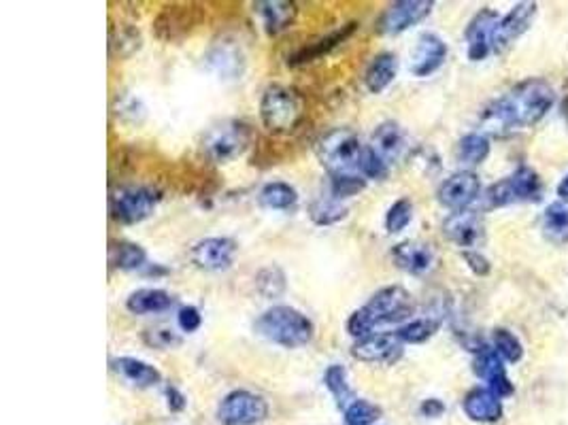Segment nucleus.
<instances>
[{
	"label": "nucleus",
	"mask_w": 568,
	"mask_h": 425,
	"mask_svg": "<svg viewBox=\"0 0 568 425\" xmlns=\"http://www.w3.org/2000/svg\"><path fill=\"white\" fill-rule=\"evenodd\" d=\"M554 104L555 92L552 84L541 77H528L485 106L479 122H481L485 137L488 134L508 137V134L541 123L554 109Z\"/></svg>",
	"instance_id": "1"
},
{
	"label": "nucleus",
	"mask_w": 568,
	"mask_h": 425,
	"mask_svg": "<svg viewBox=\"0 0 568 425\" xmlns=\"http://www.w3.org/2000/svg\"><path fill=\"white\" fill-rule=\"evenodd\" d=\"M416 311V300L402 285L381 287L371 296L362 309L353 311L347 319V332L353 339H366L375 334L379 326H396L407 323Z\"/></svg>",
	"instance_id": "2"
},
{
	"label": "nucleus",
	"mask_w": 568,
	"mask_h": 425,
	"mask_svg": "<svg viewBox=\"0 0 568 425\" xmlns=\"http://www.w3.org/2000/svg\"><path fill=\"white\" fill-rule=\"evenodd\" d=\"M253 332L260 339L283 347V349H300L313 340L316 326L305 312L294 309V306L277 304L266 309L253 321Z\"/></svg>",
	"instance_id": "3"
},
{
	"label": "nucleus",
	"mask_w": 568,
	"mask_h": 425,
	"mask_svg": "<svg viewBox=\"0 0 568 425\" xmlns=\"http://www.w3.org/2000/svg\"><path fill=\"white\" fill-rule=\"evenodd\" d=\"M366 147L353 130L334 128L316 145L319 164L328 170L330 176L360 175V159Z\"/></svg>",
	"instance_id": "4"
},
{
	"label": "nucleus",
	"mask_w": 568,
	"mask_h": 425,
	"mask_svg": "<svg viewBox=\"0 0 568 425\" xmlns=\"http://www.w3.org/2000/svg\"><path fill=\"white\" fill-rule=\"evenodd\" d=\"M303 100L292 87L273 84L262 92L260 100V120L262 126L273 134H286L303 120Z\"/></svg>",
	"instance_id": "5"
},
{
	"label": "nucleus",
	"mask_w": 568,
	"mask_h": 425,
	"mask_svg": "<svg viewBox=\"0 0 568 425\" xmlns=\"http://www.w3.org/2000/svg\"><path fill=\"white\" fill-rule=\"evenodd\" d=\"M488 209H502L519 203H538L543 198V181L535 168L522 167L516 168L505 179L492 183L483 194Z\"/></svg>",
	"instance_id": "6"
},
{
	"label": "nucleus",
	"mask_w": 568,
	"mask_h": 425,
	"mask_svg": "<svg viewBox=\"0 0 568 425\" xmlns=\"http://www.w3.org/2000/svg\"><path fill=\"white\" fill-rule=\"evenodd\" d=\"M252 140L253 130L250 123L230 120L220 123V126L211 128L209 132L205 134L203 149L211 162L228 164L250 149Z\"/></svg>",
	"instance_id": "7"
},
{
	"label": "nucleus",
	"mask_w": 568,
	"mask_h": 425,
	"mask_svg": "<svg viewBox=\"0 0 568 425\" xmlns=\"http://www.w3.org/2000/svg\"><path fill=\"white\" fill-rule=\"evenodd\" d=\"M160 203V192L150 185H122L111 194V220L122 226H137L150 220Z\"/></svg>",
	"instance_id": "8"
},
{
	"label": "nucleus",
	"mask_w": 568,
	"mask_h": 425,
	"mask_svg": "<svg viewBox=\"0 0 568 425\" xmlns=\"http://www.w3.org/2000/svg\"><path fill=\"white\" fill-rule=\"evenodd\" d=\"M266 417H269V402L262 395L247 389H234L226 393L217 406V421L222 425H258Z\"/></svg>",
	"instance_id": "9"
},
{
	"label": "nucleus",
	"mask_w": 568,
	"mask_h": 425,
	"mask_svg": "<svg viewBox=\"0 0 568 425\" xmlns=\"http://www.w3.org/2000/svg\"><path fill=\"white\" fill-rule=\"evenodd\" d=\"M432 9H435L432 0H396L379 17L377 31L386 37H396L422 23Z\"/></svg>",
	"instance_id": "10"
},
{
	"label": "nucleus",
	"mask_w": 568,
	"mask_h": 425,
	"mask_svg": "<svg viewBox=\"0 0 568 425\" xmlns=\"http://www.w3.org/2000/svg\"><path fill=\"white\" fill-rule=\"evenodd\" d=\"M536 11V3H518L508 14L502 15L492 34V53H505L511 50L530 31Z\"/></svg>",
	"instance_id": "11"
},
{
	"label": "nucleus",
	"mask_w": 568,
	"mask_h": 425,
	"mask_svg": "<svg viewBox=\"0 0 568 425\" xmlns=\"http://www.w3.org/2000/svg\"><path fill=\"white\" fill-rule=\"evenodd\" d=\"M245 51H243L241 43H236L234 39L224 37L215 41L209 47V51L205 53V68L222 81L241 79L243 73H245Z\"/></svg>",
	"instance_id": "12"
},
{
	"label": "nucleus",
	"mask_w": 568,
	"mask_h": 425,
	"mask_svg": "<svg viewBox=\"0 0 568 425\" xmlns=\"http://www.w3.org/2000/svg\"><path fill=\"white\" fill-rule=\"evenodd\" d=\"M479 196H481V179L469 168L449 175L439 185V192H436L439 203L452 212L471 209V204Z\"/></svg>",
	"instance_id": "13"
},
{
	"label": "nucleus",
	"mask_w": 568,
	"mask_h": 425,
	"mask_svg": "<svg viewBox=\"0 0 568 425\" xmlns=\"http://www.w3.org/2000/svg\"><path fill=\"white\" fill-rule=\"evenodd\" d=\"M405 345L396 334H371L353 342L352 357L362 364L396 366L402 359Z\"/></svg>",
	"instance_id": "14"
},
{
	"label": "nucleus",
	"mask_w": 568,
	"mask_h": 425,
	"mask_svg": "<svg viewBox=\"0 0 568 425\" xmlns=\"http://www.w3.org/2000/svg\"><path fill=\"white\" fill-rule=\"evenodd\" d=\"M236 240L228 236H209V239L198 240L189 251L192 264L206 273H222L228 270L234 262L236 256Z\"/></svg>",
	"instance_id": "15"
},
{
	"label": "nucleus",
	"mask_w": 568,
	"mask_h": 425,
	"mask_svg": "<svg viewBox=\"0 0 568 425\" xmlns=\"http://www.w3.org/2000/svg\"><path fill=\"white\" fill-rule=\"evenodd\" d=\"M443 236L463 251L477 249L485 239L483 217L477 211H455L443 222Z\"/></svg>",
	"instance_id": "16"
},
{
	"label": "nucleus",
	"mask_w": 568,
	"mask_h": 425,
	"mask_svg": "<svg viewBox=\"0 0 568 425\" xmlns=\"http://www.w3.org/2000/svg\"><path fill=\"white\" fill-rule=\"evenodd\" d=\"M472 372H475L479 379L488 383L490 392L499 395L500 400L511 398V395L516 393V385H513V381L508 379L507 375V366L500 359L499 353L492 349V345H485L483 349H479L475 353Z\"/></svg>",
	"instance_id": "17"
},
{
	"label": "nucleus",
	"mask_w": 568,
	"mask_h": 425,
	"mask_svg": "<svg viewBox=\"0 0 568 425\" xmlns=\"http://www.w3.org/2000/svg\"><path fill=\"white\" fill-rule=\"evenodd\" d=\"M500 15L494 9L485 7L472 15L464 31L466 39V56L471 62H483L492 53V34Z\"/></svg>",
	"instance_id": "18"
},
{
	"label": "nucleus",
	"mask_w": 568,
	"mask_h": 425,
	"mask_svg": "<svg viewBox=\"0 0 568 425\" xmlns=\"http://www.w3.org/2000/svg\"><path fill=\"white\" fill-rule=\"evenodd\" d=\"M449 47L439 34L435 32H424L417 39L416 50L411 56V73L424 79V77L435 75L443 64L447 60Z\"/></svg>",
	"instance_id": "19"
},
{
	"label": "nucleus",
	"mask_w": 568,
	"mask_h": 425,
	"mask_svg": "<svg viewBox=\"0 0 568 425\" xmlns=\"http://www.w3.org/2000/svg\"><path fill=\"white\" fill-rule=\"evenodd\" d=\"M392 259L400 270L416 276L428 275L436 264L435 249L422 240H402V243L394 245Z\"/></svg>",
	"instance_id": "20"
},
{
	"label": "nucleus",
	"mask_w": 568,
	"mask_h": 425,
	"mask_svg": "<svg viewBox=\"0 0 568 425\" xmlns=\"http://www.w3.org/2000/svg\"><path fill=\"white\" fill-rule=\"evenodd\" d=\"M463 411L475 423H496L502 417V400L488 387H475L464 395Z\"/></svg>",
	"instance_id": "21"
},
{
	"label": "nucleus",
	"mask_w": 568,
	"mask_h": 425,
	"mask_svg": "<svg viewBox=\"0 0 568 425\" xmlns=\"http://www.w3.org/2000/svg\"><path fill=\"white\" fill-rule=\"evenodd\" d=\"M371 143H372L371 145L372 149H375L379 156L389 164L402 158V153L407 151L409 140H407V134L400 123L388 120V122H381L375 130H372Z\"/></svg>",
	"instance_id": "22"
},
{
	"label": "nucleus",
	"mask_w": 568,
	"mask_h": 425,
	"mask_svg": "<svg viewBox=\"0 0 568 425\" xmlns=\"http://www.w3.org/2000/svg\"><path fill=\"white\" fill-rule=\"evenodd\" d=\"M253 11L260 15L264 32L270 34V37L288 31L296 22V15H298L296 5L286 3V0H260V3L253 5Z\"/></svg>",
	"instance_id": "23"
},
{
	"label": "nucleus",
	"mask_w": 568,
	"mask_h": 425,
	"mask_svg": "<svg viewBox=\"0 0 568 425\" xmlns=\"http://www.w3.org/2000/svg\"><path fill=\"white\" fill-rule=\"evenodd\" d=\"M111 368L139 389H150L156 387L158 383H162V372H160L156 366L147 364L143 359L137 357L124 356L111 359Z\"/></svg>",
	"instance_id": "24"
},
{
	"label": "nucleus",
	"mask_w": 568,
	"mask_h": 425,
	"mask_svg": "<svg viewBox=\"0 0 568 425\" xmlns=\"http://www.w3.org/2000/svg\"><path fill=\"white\" fill-rule=\"evenodd\" d=\"M173 294L164 292L158 287H143L133 292L126 298V309L133 315H158V312H167L175 306Z\"/></svg>",
	"instance_id": "25"
},
{
	"label": "nucleus",
	"mask_w": 568,
	"mask_h": 425,
	"mask_svg": "<svg viewBox=\"0 0 568 425\" xmlns=\"http://www.w3.org/2000/svg\"><path fill=\"white\" fill-rule=\"evenodd\" d=\"M399 75V58L392 51L377 53L364 73V86L371 94L386 92Z\"/></svg>",
	"instance_id": "26"
},
{
	"label": "nucleus",
	"mask_w": 568,
	"mask_h": 425,
	"mask_svg": "<svg viewBox=\"0 0 568 425\" xmlns=\"http://www.w3.org/2000/svg\"><path fill=\"white\" fill-rule=\"evenodd\" d=\"M543 236L554 245H568V200H555L543 211Z\"/></svg>",
	"instance_id": "27"
},
{
	"label": "nucleus",
	"mask_w": 568,
	"mask_h": 425,
	"mask_svg": "<svg viewBox=\"0 0 568 425\" xmlns=\"http://www.w3.org/2000/svg\"><path fill=\"white\" fill-rule=\"evenodd\" d=\"M356 31V23H347V26H341V31H334L333 34H328L326 39H319L317 43H313L309 47H303L296 56H292L288 60L289 67H303V64L316 62L322 56H326L328 51H333L334 47H339L343 41L349 39V34Z\"/></svg>",
	"instance_id": "28"
},
{
	"label": "nucleus",
	"mask_w": 568,
	"mask_h": 425,
	"mask_svg": "<svg viewBox=\"0 0 568 425\" xmlns=\"http://www.w3.org/2000/svg\"><path fill=\"white\" fill-rule=\"evenodd\" d=\"M492 151V143L490 137H485L483 132H469L455 145V158L458 162H463L464 167H481L485 159L490 158Z\"/></svg>",
	"instance_id": "29"
},
{
	"label": "nucleus",
	"mask_w": 568,
	"mask_h": 425,
	"mask_svg": "<svg viewBox=\"0 0 568 425\" xmlns=\"http://www.w3.org/2000/svg\"><path fill=\"white\" fill-rule=\"evenodd\" d=\"M296 203H298V192L283 181L266 183L258 194V204L266 211H289L294 209Z\"/></svg>",
	"instance_id": "30"
},
{
	"label": "nucleus",
	"mask_w": 568,
	"mask_h": 425,
	"mask_svg": "<svg viewBox=\"0 0 568 425\" xmlns=\"http://www.w3.org/2000/svg\"><path fill=\"white\" fill-rule=\"evenodd\" d=\"M439 328H441L439 317H419L402 323L394 334L399 336L402 345H424V342H428L432 336L439 332Z\"/></svg>",
	"instance_id": "31"
},
{
	"label": "nucleus",
	"mask_w": 568,
	"mask_h": 425,
	"mask_svg": "<svg viewBox=\"0 0 568 425\" xmlns=\"http://www.w3.org/2000/svg\"><path fill=\"white\" fill-rule=\"evenodd\" d=\"M324 385H326L328 392L333 393V398L336 400V404H339L341 411H345L347 406L358 398V395L353 393L352 385H349L345 366H341V364L328 366L326 372H324Z\"/></svg>",
	"instance_id": "32"
},
{
	"label": "nucleus",
	"mask_w": 568,
	"mask_h": 425,
	"mask_svg": "<svg viewBox=\"0 0 568 425\" xmlns=\"http://www.w3.org/2000/svg\"><path fill=\"white\" fill-rule=\"evenodd\" d=\"M347 206L341 200H334L333 196L313 200L309 204V217L316 226H334V223L347 220Z\"/></svg>",
	"instance_id": "33"
},
{
	"label": "nucleus",
	"mask_w": 568,
	"mask_h": 425,
	"mask_svg": "<svg viewBox=\"0 0 568 425\" xmlns=\"http://www.w3.org/2000/svg\"><path fill=\"white\" fill-rule=\"evenodd\" d=\"M111 264L117 270H141L147 266V251L137 243L120 240L111 247Z\"/></svg>",
	"instance_id": "34"
},
{
	"label": "nucleus",
	"mask_w": 568,
	"mask_h": 425,
	"mask_svg": "<svg viewBox=\"0 0 568 425\" xmlns=\"http://www.w3.org/2000/svg\"><path fill=\"white\" fill-rule=\"evenodd\" d=\"M492 349L505 364H519L524 359V342L508 328H496L492 332Z\"/></svg>",
	"instance_id": "35"
},
{
	"label": "nucleus",
	"mask_w": 568,
	"mask_h": 425,
	"mask_svg": "<svg viewBox=\"0 0 568 425\" xmlns=\"http://www.w3.org/2000/svg\"><path fill=\"white\" fill-rule=\"evenodd\" d=\"M256 289L262 298L277 300L286 294L288 276L279 266H275V264L264 266V268L258 270V275H256Z\"/></svg>",
	"instance_id": "36"
},
{
	"label": "nucleus",
	"mask_w": 568,
	"mask_h": 425,
	"mask_svg": "<svg viewBox=\"0 0 568 425\" xmlns=\"http://www.w3.org/2000/svg\"><path fill=\"white\" fill-rule=\"evenodd\" d=\"M347 425H372L381 417V409L377 404L369 402L364 398H356L352 404L343 411Z\"/></svg>",
	"instance_id": "37"
},
{
	"label": "nucleus",
	"mask_w": 568,
	"mask_h": 425,
	"mask_svg": "<svg viewBox=\"0 0 568 425\" xmlns=\"http://www.w3.org/2000/svg\"><path fill=\"white\" fill-rule=\"evenodd\" d=\"M413 203L409 198H399L386 212V230L389 234H400L413 222Z\"/></svg>",
	"instance_id": "38"
},
{
	"label": "nucleus",
	"mask_w": 568,
	"mask_h": 425,
	"mask_svg": "<svg viewBox=\"0 0 568 425\" xmlns=\"http://www.w3.org/2000/svg\"><path fill=\"white\" fill-rule=\"evenodd\" d=\"M366 179L362 175H336L330 176V196L334 200H345L364 192Z\"/></svg>",
	"instance_id": "39"
},
{
	"label": "nucleus",
	"mask_w": 568,
	"mask_h": 425,
	"mask_svg": "<svg viewBox=\"0 0 568 425\" xmlns=\"http://www.w3.org/2000/svg\"><path fill=\"white\" fill-rule=\"evenodd\" d=\"M360 175L366 181H383L389 175V164L372 147H366L364 156L360 159Z\"/></svg>",
	"instance_id": "40"
},
{
	"label": "nucleus",
	"mask_w": 568,
	"mask_h": 425,
	"mask_svg": "<svg viewBox=\"0 0 568 425\" xmlns=\"http://www.w3.org/2000/svg\"><path fill=\"white\" fill-rule=\"evenodd\" d=\"M143 342L147 347H153V349L167 351V349H177V347H181L183 339L170 328H151L143 332Z\"/></svg>",
	"instance_id": "41"
},
{
	"label": "nucleus",
	"mask_w": 568,
	"mask_h": 425,
	"mask_svg": "<svg viewBox=\"0 0 568 425\" xmlns=\"http://www.w3.org/2000/svg\"><path fill=\"white\" fill-rule=\"evenodd\" d=\"M115 47H117V53H120L122 58L133 56V53L141 47L139 31H134V28H122L120 34H117V39L111 37V51H114Z\"/></svg>",
	"instance_id": "42"
},
{
	"label": "nucleus",
	"mask_w": 568,
	"mask_h": 425,
	"mask_svg": "<svg viewBox=\"0 0 568 425\" xmlns=\"http://www.w3.org/2000/svg\"><path fill=\"white\" fill-rule=\"evenodd\" d=\"M177 323H179V328L186 334H194V332H198L200 326H203V315H200V311L197 309V306H192V304L181 306L179 312H177Z\"/></svg>",
	"instance_id": "43"
},
{
	"label": "nucleus",
	"mask_w": 568,
	"mask_h": 425,
	"mask_svg": "<svg viewBox=\"0 0 568 425\" xmlns=\"http://www.w3.org/2000/svg\"><path fill=\"white\" fill-rule=\"evenodd\" d=\"M463 259L466 262V266H469V270L472 275L488 276L490 273H492V264H490V259L485 258L479 249L463 251Z\"/></svg>",
	"instance_id": "44"
},
{
	"label": "nucleus",
	"mask_w": 568,
	"mask_h": 425,
	"mask_svg": "<svg viewBox=\"0 0 568 425\" xmlns=\"http://www.w3.org/2000/svg\"><path fill=\"white\" fill-rule=\"evenodd\" d=\"M117 115L124 117V120L133 122V123H139L141 117L145 115V109H143V104H141L139 98L124 96L120 106H117Z\"/></svg>",
	"instance_id": "45"
},
{
	"label": "nucleus",
	"mask_w": 568,
	"mask_h": 425,
	"mask_svg": "<svg viewBox=\"0 0 568 425\" xmlns=\"http://www.w3.org/2000/svg\"><path fill=\"white\" fill-rule=\"evenodd\" d=\"M445 402L439 398H426L422 404H419V412H422V417L426 419H439L445 415Z\"/></svg>",
	"instance_id": "46"
},
{
	"label": "nucleus",
	"mask_w": 568,
	"mask_h": 425,
	"mask_svg": "<svg viewBox=\"0 0 568 425\" xmlns=\"http://www.w3.org/2000/svg\"><path fill=\"white\" fill-rule=\"evenodd\" d=\"M164 393H167L169 409L173 411V412H181L188 406V398L181 393V389H177L175 385H169L167 392H164Z\"/></svg>",
	"instance_id": "47"
},
{
	"label": "nucleus",
	"mask_w": 568,
	"mask_h": 425,
	"mask_svg": "<svg viewBox=\"0 0 568 425\" xmlns=\"http://www.w3.org/2000/svg\"><path fill=\"white\" fill-rule=\"evenodd\" d=\"M555 194H558L560 200H568V175H564L555 187Z\"/></svg>",
	"instance_id": "48"
}]
</instances>
